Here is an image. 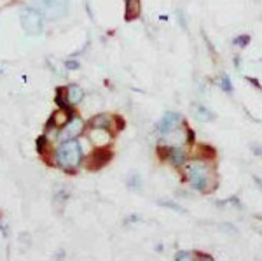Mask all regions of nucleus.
Segmentation results:
<instances>
[{
  "mask_svg": "<svg viewBox=\"0 0 262 261\" xmlns=\"http://www.w3.org/2000/svg\"><path fill=\"white\" fill-rule=\"evenodd\" d=\"M187 177H189V183L194 189L198 191H208L210 188V183L213 180V175L210 174V168L206 165L205 162L201 159H194L187 165Z\"/></svg>",
  "mask_w": 262,
  "mask_h": 261,
  "instance_id": "1",
  "label": "nucleus"
},
{
  "mask_svg": "<svg viewBox=\"0 0 262 261\" xmlns=\"http://www.w3.org/2000/svg\"><path fill=\"white\" fill-rule=\"evenodd\" d=\"M81 156H82V151H81V144L77 140H65L63 144L58 147L56 151V162L58 165L65 170H72L81 163Z\"/></svg>",
  "mask_w": 262,
  "mask_h": 261,
  "instance_id": "2",
  "label": "nucleus"
},
{
  "mask_svg": "<svg viewBox=\"0 0 262 261\" xmlns=\"http://www.w3.org/2000/svg\"><path fill=\"white\" fill-rule=\"evenodd\" d=\"M21 23H23V30L25 32L30 33V35H37V33H40V30H42V16H40V12L28 9L23 16H21Z\"/></svg>",
  "mask_w": 262,
  "mask_h": 261,
  "instance_id": "3",
  "label": "nucleus"
},
{
  "mask_svg": "<svg viewBox=\"0 0 262 261\" xmlns=\"http://www.w3.org/2000/svg\"><path fill=\"white\" fill-rule=\"evenodd\" d=\"M84 130V121L81 117H72L69 123L65 125V128L61 130L60 138L61 140H72V138L79 137Z\"/></svg>",
  "mask_w": 262,
  "mask_h": 261,
  "instance_id": "4",
  "label": "nucleus"
},
{
  "mask_svg": "<svg viewBox=\"0 0 262 261\" xmlns=\"http://www.w3.org/2000/svg\"><path fill=\"white\" fill-rule=\"evenodd\" d=\"M179 125H180V114H177V112H173V111H168L166 114L161 117V121H159V132H161L163 135H166V133L179 128Z\"/></svg>",
  "mask_w": 262,
  "mask_h": 261,
  "instance_id": "5",
  "label": "nucleus"
},
{
  "mask_svg": "<svg viewBox=\"0 0 262 261\" xmlns=\"http://www.w3.org/2000/svg\"><path fill=\"white\" fill-rule=\"evenodd\" d=\"M108 128H95L91 133V140L95 142V146H107L111 142V133L107 132Z\"/></svg>",
  "mask_w": 262,
  "mask_h": 261,
  "instance_id": "6",
  "label": "nucleus"
},
{
  "mask_svg": "<svg viewBox=\"0 0 262 261\" xmlns=\"http://www.w3.org/2000/svg\"><path fill=\"white\" fill-rule=\"evenodd\" d=\"M140 16V0H126V19H137Z\"/></svg>",
  "mask_w": 262,
  "mask_h": 261,
  "instance_id": "7",
  "label": "nucleus"
},
{
  "mask_svg": "<svg viewBox=\"0 0 262 261\" xmlns=\"http://www.w3.org/2000/svg\"><path fill=\"white\" fill-rule=\"evenodd\" d=\"M168 158H170V162L173 163L175 167H180L185 163V153L180 149L179 146H173L170 149V154H168Z\"/></svg>",
  "mask_w": 262,
  "mask_h": 261,
  "instance_id": "8",
  "label": "nucleus"
},
{
  "mask_svg": "<svg viewBox=\"0 0 262 261\" xmlns=\"http://www.w3.org/2000/svg\"><path fill=\"white\" fill-rule=\"evenodd\" d=\"M82 90L79 86H69V90H67V104H70V105H75V104H79L82 100Z\"/></svg>",
  "mask_w": 262,
  "mask_h": 261,
  "instance_id": "9",
  "label": "nucleus"
},
{
  "mask_svg": "<svg viewBox=\"0 0 262 261\" xmlns=\"http://www.w3.org/2000/svg\"><path fill=\"white\" fill-rule=\"evenodd\" d=\"M196 117H198V121H201V123H208V121L215 119V114L212 111H208L206 107L200 105V107L196 109Z\"/></svg>",
  "mask_w": 262,
  "mask_h": 261,
  "instance_id": "10",
  "label": "nucleus"
},
{
  "mask_svg": "<svg viewBox=\"0 0 262 261\" xmlns=\"http://www.w3.org/2000/svg\"><path fill=\"white\" fill-rule=\"evenodd\" d=\"M108 125H111V117L105 116V114L95 116L91 119V126H93V128H108Z\"/></svg>",
  "mask_w": 262,
  "mask_h": 261,
  "instance_id": "11",
  "label": "nucleus"
},
{
  "mask_svg": "<svg viewBox=\"0 0 262 261\" xmlns=\"http://www.w3.org/2000/svg\"><path fill=\"white\" fill-rule=\"evenodd\" d=\"M159 204L164 205V207H168V209H171V210H177V212H182V214L187 212V210L182 209L179 204H175V202H170V200H161V202H159Z\"/></svg>",
  "mask_w": 262,
  "mask_h": 261,
  "instance_id": "12",
  "label": "nucleus"
},
{
  "mask_svg": "<svg viewBox=\"0 0 262 261\" xmlns=\"http://www.w3.org/2000/svg\"><path fill=\"white\" fill-rule=\"evenodd\" d=\"M232 44L238 46V48H247V46L250 44V37H248V35H239V37H236V39L232 41Z\"/></svg>",
  "mask_w": 262,
  "mask_h": 261,
  "instance_id": "13",
  "label": "nucleus"
},
{
  "mask_svg": "<svg viewBox=\"0 0 262 261\" xmlns=\"http://www.w3.org/2000/svg\"><path fill=\"white\" fill-rule=\"evenodd\" d=\"M221 88L226 93H232V84H231V79H229V75H222V79H221Z\"/></svg>",
  "mask_w": 262,
  "mask_h": 261,
  "instance_id": "14",
  "label": "nucleus"
},
{
  "mask_svg": "<svg viewBox=\"0 0 262 261\" xmlns=\"http://www.w3.org/2000/svg\"><path fill=\"white\" fill-rule=\"evenodd\" d=\"M219 228L224 230V231H227V233H229V235H236V233H238V230H236L232 225H227V223H222V225L219 226Z\"/></svg>",
  "mask_w": 262,
  "mask_h": 261,
  "instance_id": "15",
  "label": "nucleus"
},
{
  "mask_svg": "<svg viewBox=\"0 0 262 261\" xmlns=\"http://www.w3.org/2000/svg\"><path fill=\"white\" fill-rule=\"evenodd\" d=\"M252 151H253V154H255V156L262 158V146L260 144H252Z\"/></svg>",
  "mask_w": 262,
  "mask_h": 261,
  "instance_id": "16",
  "label": "nucleus"
},
{
  "mask_svg": "<svg viewBox=\"0 0 262 261\" xmlns=\"http://www.w3.org/2000/svg\"><path fill=\"white\" fill-rule=\"evenodd\" d=\"M247 81H250L253 86H257V88H260V84L257 83V79H253V77H247Z\"/></svg>",
  "mask_w": 262,
  "mask_h": 261,
  "instance_id": "17",
  "label": "nucleus"
}]
</instances>
